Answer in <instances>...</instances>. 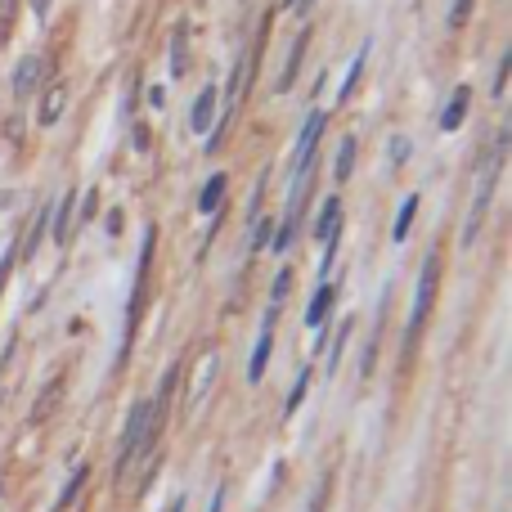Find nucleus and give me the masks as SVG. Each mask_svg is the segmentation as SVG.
<instances>
[{
    "instance_id": "nucleus-1",
    "label": "nucleus",
    "mask_w": 512,
    "mask_h": 512,
    "mask_svg": "<svg viewBox=\"0 0 512 512\" xmlns=\"http://www.w3.org/2000/svg\"><path fill=\"white\" fill-rule=\"evenodd\" d=\"M176 378H180V364H171V369L162 373V382H158V396H153V400H135V405H131L126 427H122V445H117V459H113V477L117 481L131 472V463L140 459V454L153 450L162 423H167V405H171V391H176Z\"/></svg>"
},
{
    "instance_id": "nucleus-2",
    "label": "nucleus",
    "mask_w": 512,
    "mask_h": 512,
    "mask_svg": "<svg viewBox=\"0 0 512 512\" xmlns=\"http://www.w3.org/2000/svg\"><path fill=\"white\" fill-rule=\"evenodd\" d=\"M153 252H158V230H144L140 239V256H135V279H131V306H126V337H122V351H117V364H126L135 346V333H140V319L144 306H149V270H153Z\"/></svg>"
},
{
    "instance_id": "nucleus-3",
    "label": "nucleus",
    "mask_w": 512,
    "mask_h": 512,
    "mask_svg": "<svg viewBox=\"0 0 512 512\" xmlns=\"http://www.w3.org/2000/svg\"><path fill=\"white\" fill-rule=\"evenodd\" d=\"M436 288H441V252H427L423 270H418V288H414V310H409V328H405V351L418 342L427 315L436 306Z\"/></svg>"
},
{
    "instance_id": "nucleus-4",
    "label": "nucleus",
    "mask_w": 512,
    "mask_h": 512,
    "mask_svg": "<svg viewBox=\"0 0 512 512\" xmlns=\"http://www.w3.org/2000/svg\"><path fill=\"white\" fill-rule=\"evenodd\" d=\"M324 126H328V113H310L306 117V126H301V135H297V176L292 180H306L310 171H315V144H319V135H324Z\"/></svg>"
},
{
    "instance_id": "nucleus-5",
    "label": "nucleus",
    "mask_w": 512,
    "mask_h": 512,
    "mask_svg": "<svg viewBox=\"0 0 512 512\" xmlns=\"http://www.w3.org/2000/svg\"><path fill=\"white\" fill-rule=\"evenodd\" d=\"M274 324H279V306H270L261 315V337L252 346V360H248V382H261L265 364H270V351H274Z\"/></svg>"
},
{
    "instance_id": "nucleus-6",
    "label": "nucleus",
    "mask_w": 512,
    "mask_h": 512,
    "mask_svg": "<svg viewBox=\"0 0 512 512\" xmlns=\"http://www.w3.org/2000/svg\"><path fill=\"white\" fill-rule=\"evenodd\" d=\"M41 81H45L41 54H23V59H18V68H14V77H9V86H14V99H32L36 90H41Z\"/></svg>"
},
{
    "instance_id": "nucleus-7",
    "label": "nucleus",
    "mask_w": 512,
    "mask_h": 512,
    "mask_svg": "<svg viewBox=\"0 0 512 512\" xmlns=\"http://www.w3.org/2000/svg\"><path fill=\"white\" fill-rule=\"evenodd\" d=\"M72 230H77V194H63L50 212V239L59 243V248H68Z\"/></svg>"
},
{
    "instance_id": "nucleus-8",
    "label": "nucleus",
    "mask_w": 512,
    "mask_h": 512,
    "mask_svg": "<svg viewBox=\"0 0 512 512\" xmlns=\"http://www.w3.org/2000/svg\"><path fill=\"white\" fill-rule=\"evenodd\" d=\"M216 104H221V90H216V86H203V90H198L194 108H189V131H194V135H207V131H212Z\"/></svg>"
},
{
    "instance_id": "nucleus-9",
    "label": "nucleus",
    "mask_w": 512,
    "mask_h": 512,
    "mask_svg": "<svg viewBox=\"0 0 512 512\" xmlns=\"http://www.w3.org/2000/svg\"><path fill=\"white\" fill-rule=\"evenodd\" d=\"M306 45H310V27H301V36L292 41V50H288V63H283L279 81H274V90H279V95H288V90L297 86V72H301V63H306Z\"/></svg>"
},
{
    "instance_id": "nucleus-10",
    "label": "nucleus",
    "mask_w": 512,
    "mask_h": 512,
    "mask_svg": "<svg viewBox=\"0 0 512 512\" xmlns=\"http://www.w3.org/2000/svg\"><path fill=\"white\" fill-rule=\"evenodd\" d=\"M63 108H68V86H63V81H50V86H45V95H41V108H36V122L54 126L63 117Z\"/></svg>"
},
{
    "instance_id": "nucleus-11",
    "label": "nucleus",
    "mask_w": 512,
    "mask_h": 512,
    "mask_svg": "<svg viewBox=\"0 0 512 512\" xmlns=\"http://www.w3.org/2000/svg\"><path fill=\"white\" fill-rule=\"evenodd\" d=\"M315 239L328 243V239H342V198H324V207H319V221H315Z\"/></svg>"
},
{
    "instance_id": "nucleus-12",
    "label": "nucleus",
    "mask_w": 512,
    "mask_h": 512,
    "mask_svg": "<svg viewBox=\"0 0 512 512\" xmlns=\"http://www.w3.org/2000/svg\"><path fill=\"white\" fill-rule=\"evenodd\" d=\"M468 104H472V86H459L450 95V104L441 108V131H459L463 117H468Z\"/></svg>"
},
{
    "instance_id": "nucleus-13",
    "label": "nucleus",
    "mask_w": 512,
    "mask_h": 512,
    "mask_svg": "<svg viewBox=\"0 0 512 512\" xmlns=\"http://www.w3.org/2000/svg\"><path fill=\"white\" fill-rule=\"evenodd\" d=\"M333 301H337V283H319L315 288V297H310V310H306V328H319L328 319V310H333Z\"/></svg>"
},
{
    "instance_id": "nucleus-14",
    "label": "nucleus",
    "mask_w": 512,
    "mask_h": 512,
    "mask_svg": "<svg viewBox=\"0 0 512 512\" xmlns=\"http://www.w3.org/2000/svg\"><path fill=\"white\" fill-rule=\"evenodd\" d=\"M225 189H230V180H225V171H216V176L203 185V194H198V212H203V216H216V212H221Z\"/></svg>"
},
{
    "instance_id": "nucleus-15",
    "label": "nucleus",
    "mask_w": 512,
    "mask_h": 512,
    "mask_svg": "<svg viewBox=\"0 0 512 512\" xmlns=\"http://www.w3.org/2000/svg\"><path fill=\"white\" fill-rule=\"evenodd\" d=\"M50 212H54V203H41V207H36V216H32V230H27L23 248H18V252L27 256V261H32V256H36V248H41V239H45V230H50Z\"/></svg>"
},
{
    "instance_id": "nucleus-16",
    "label": "nucleus",
    "mask_w": 512,
    "mask_h": 512,
    "mask_svg": "<svg viewBox=\"0 0 512 512\" xmlns=\"http://www.w3.org/2000/svg\"><path fill=\"white\" fill-rule=\"evenodd\" d=\"M364 63H369V41L355 50V59H351V68H346V81H342V90H337V104H346V99L355 95V86H360V77H364Z\"/></svg>"
},
{
    "instance_id": "nucleus-17",
    "label": "nucleus",
    "mask_w": 512,
    "mask_h": 512,
    "mask_svg": "<svg viewBox=\"0 0 512 512\" xmlns=\"http://www.w3.org/2000/svg\"><path fill=\"white\" fill-rule=\"evenodd\" d=\"M86 481H90V468L81 463V468H72V477H68V486H63V495H59V504H54V512H68L72 504L81 499V490H86Z\"/></svg>"
},
{
    "instance_id": "nucleus-18",
    "label": "nucleus",
    "mask_w": 512,
    "mask_h": 512,
    "mask_svg": "<svg viewBox=\"0 0 512 512\" xmlns=\"http://www.w3.org/2000/svg\"><path fill=\"white\" fill-rule=\"evenodd\" d=\"M310 378H315V369H310V364H301V369H297V382H292L288 400H283V418H292V414L301 409V400H306V391H310Z\"/></svg>"
},
{
    "instance_id": "nucleus-19",
    "label": "nucleus",
    "mask_w": 512,
    "mask_h": 512,
    "mask_svg": "<svg viewBox=\"0 0 512 512\" xmlns=\"http://www.w3.org/2000/svg\"><path fill=\"white\" fill-rule=\"evenodd\" d=\"M351 333H355V315H346L342 328H337V337H333V346H328V355H324V369L328 373H337V364H342V351H346V342H351Z\"/></svg>"
},
{
    "instance_id": "nucleus-20",
    "label": "nucleus",
    "mask_w": 512,
    "mask_h": 512,
    "mask_svg": "<svg viewBox=\"0 0 512 512\" xmlns=\"http://www.w3.org/2000/svg\"><path fill=\"white\" fill-rule=\"evenodd\" d=\"M212 378H216V355H212V351H207L203 369H198V382H194V387H189V391H185V409H194V405H198V400H203V396H207V387H212Z\"/></svg>"
},
{
    "instance_id": "nucleus-21",
    "label": "nucleus",
    "mask_w": 512,
    "mask_h": 512,
    "mask_svg": "<svg viewBox=\"0 0 512 512\" xmlns=\"http://www.w3.org/2000/svg\"><path fill=\"white\" fill-rule=\"evenodd\" d=\"M355 149H360V144H355V135H346V140L337 144V167H333V180H337V185H346V180H351V171H355Z\"/></svg>"
},
{
    "instance_id": "nucleus-22",
    "label": "nucleus",
    "mask_w": 512,
    "mask_h": 512,
    "mask_svg": "<svg viewBox=\"0 0 512 512\" xmlns=\"http://www.w3.org/2000/svg\"><path fill=\"white\" fill-rule=\"evenodd\" d=\"M418 203H423V198H418V194H409V198H405V207H400V212H396V225H391V239H396V243H405V239H409V230H414Z\"/></svg>"
},
{
    "instance_id": "nucleus-23",
    "label": "nucleus",
    "mask_w": 512,
    "mask_h": 512,
    "mask_svg": "<svg viewBox=\"0 0 512 512\" xmlns=\"http://www.w3.org/2000/svg\"><path fill=\"white\" fill-rule=\"evenodd\" d=\"M185 36H189L185 23L171 32V77H185Z\"/></svg>"
},
{
    "instance_id": "nucleus-24",
    "label": "nucleus",
    "mask_w": 512,
    "mask_h": 512,
    "mask_svg": "<svg viewBox=\"0 0 512 512\" xmlns=\"http://www.w3.org/2000/svg\"><path fill=\"white\" fill-rule=\"evenodd\" d=\"M270 239H274V221L256 216V221H252V243H248V248H252V252H265V248H270Z\"/></svg>"
},
{
    "instance_id": "nucleus-25",
    "label": "nucleus",
    "mask_w": 512,
    "mask_h": 512,
    "mask_svg": "<svg viewBox=\"0 0 512 512\" xmlns=\"http://www.w3.org/2000/svg\"><path fill=\"white\" fill-rule=\"evenodd\" d=\"M328 495H333V472H324L315 486V495H310V508L306 512H328Z\"/></svg>"
},
{
    "instance_id": "nucleus-26",
    "label": "nucleus",
    "mask_w": 512,
    "mask_h": 512,
    "mask_svg": "<svg viewBox=\"0 0 512 512\" xmlns=\"http://www.w3.org/2000/svg\"><path fill=\"white\" fill-rule=\"evenodd\" d=\"M288 288H292V270L283 265L279 274H274V283H270V306H283V297H288Z\"/></svg>"
},
{
    "instance_id": "nucleus-27",
    "label": "nucleus",
    "mask_w": 512,
    "mask_h": 512,
    "mask_svg": "<svg viewBox=\"0 0 512 512\" xmlns=\"http://www.w3.org/2000/svg\"><path fill=\"white\" fill-rule=\"evenodd\" d=\"M472 5H477V0H454V5H450V27H454V32H459V27L472 18Z\"/></svg>"
},
{
    "instance_id": "nucleus-28",
    "label": "nucleus",
    "mask_w": 512,
    "mask_h": 512,
    "mask_svg": "<svg viewBox=\"0 0 512 512\" xmlns=\"http://www.w3.org/2000/svg\"><path fill=\"white\" fill-rule=\"evenodd\" d=\"M409 153H414V144H409L405 135H391V167H400V162H409Z\"/></svg>"
},
{
    "instance_id": "nucleus-29",
    "label": "nucleus",
    "mask_w": 512,
    "mask_h": 512,
    "mask_svg": "<svg viewBox=\"0 0 512 512\" xmlns=\"http://www.w3.org/2000/svg\"><path fill=\"white\" fill-rule=\"evenodd\" d=\"M508 72H512V50L499 59V68H495V99H504V90H508Z\"/></svg>"
},
{
    "instance_id": "nucleus-30",
    "label": "nucleus",
    "mask_w": 512,
    "mask_h": 512,
    "mask_svg": "<svg viewBox=\"0 0 512 512\" xmlns=\"http://www.w3.org/2000/svg\"><path fill=\"white\" fill-rule=\"evenodd\" d=\"M14 261H18V248H14V243H9L5 256H0V292H5V279H9V274H14Z\"/></svg>"
},
{
    "instance_id": "nucleus-31",
    "label": "nucleus",
    "mask_w": 512,
    "mask_h": 512,
    "mask_svg": "<svg viewBox=\"0 0 512 512\" xmlns=\"http://www.w3.org/2000/svg\"><path fill=\"white\" fill-rule=\"evenodd\" d=\"M59 391H63V378L54 382V387H50V391H45V396H41V409H36V418H41V414H50V409H54V400H59Z\"/></svg>"
},
{
    "instance_id": "nucleus-32",
    "label": "nucleus",
    "mask_w": 512,
    "mask_h": 512,
    "mask_svg": "<svg viewBox=\"0 0 512 512\" xmlns=\"http://www.w3.org/2000/svg\"><path fill=\"white\" fill-rule=\"evenodd\" d=\"M14 27V0H0V36H9Z\"/></svg>"
},
{
    "instance_id": "nucleus-33",
    "label": "nucleus",
    "mask_w": 512,
    "mask_h": 512,
    "mask_svg": "<svg viewBox=\"0 0 512 512\" xmlns=\"http://www.w3.org/2000/svg\"><path fill=\"white\" fill-rule=\"evenodd\" d=\"M99 212V194H95V189H90V194H86V207H81V221H90V216H95Z\"/></svg>"
},
{
    "instance_id": "nucleus-34",
    "label": "nucleus",
    "mask_w": 512,
    "mask_h": 512,
    "mask_svg": "<svg viewBox=\"0 0 512 512\" xmlns=\"http://www.w3.org/2000/svg\"><path fill=\"white\" fill-rule=\"evenodd\" d=\"M104 230H108V234H122V212H108V216H104Z\"/></svg>"
},
{
    "instance_id": "nucleus-35",
    "label": "nucleus",
    "mask_w": 512,
    "mask_h": 512,
    "mask_svg": "<svg viewBox=\"0 0 512 512\" xmlns=\"http://www.w3.org/2000/svg\"><path fill=\"white\" fill-rule=\"evenodd\" d=\"M207 512H225V486L212 490V504H207Z\"/></svg>"
},
{
    "instance_id": "nucleus-36",
    "label": "nucleus",
    "mask_w": 512,
    "mask_h": 512,
    "mask_svg": "<svg viewBox=\"0 0 512 512\" xmlns=\"http://www.w3.org/2000/svg\"><path fill=\"white\" fill-rule=\"evenodd\" d=\"M162 104H167V90L153 86V90H149V108H162Z\"/></svg>"
},
{
    "instance_id": "nucleus-37",
    "label": "nucleus",
    "mask_w": 512,
    "mask_h": 512,
    "mask_svg": "<svg viewBox=\"0 0 512 512\" xmlns=\"http://www.w3.org/2000/svg\"><path fill=\"white\" fill-rule=\"evenodd\" d=\"M50 5H54V0H32V9H36V18H45V14H50Z\"/></svg>"
},
{
    "instance_id": "nucleus-38",
    "label": "nucleus",
    "mask_w": 512,
    "mask_h": 512,
    "mask_svg": "<svg viewBox=\"0 0 512 512\" xmlns=\"http://www.w3.org/2000/svg\"><path fill=\"white\" fill-rule=\"evenodd\" d=\"M185 504H189V499H185V495H176V499H171V508H167V512H185Z\"/></svg>"
},
{
    "instance_id": "nucleus-39",
    "label": "nucleus",
    "mask_w": 512,
    "mask_h": 512,
    "mask_svg": "<svg viewBox=\"0 0 512 512\" xmlns=\"http://www.w3.org/2000/svg\"><path fill=\"white\" fill-rule=\"evenodd\" d=\"M310 5H315V0H292V9H297V14H310Z\"/></svg>"
},
{
    "instance_id": "nucleus-40",
    "label": "nucleus",
    "mask_w": 512,
    "mask_h": 512,
    "mask_svg": "<svg viewBox=\"0 0 512 512\" xmlns=\"http://www.w3.org/2000/svg\"><path fill=\"white\" fill-rule=\"evenodd\" d=\"M283 5H288V9H292V0H283Z\"/></svg>"
}]
</instances>
